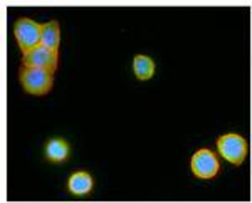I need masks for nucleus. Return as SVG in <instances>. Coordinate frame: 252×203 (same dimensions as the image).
I'll return each mask as SVG.
<instances>
[{"label":"nucleus","instance_id":"nucleus-3","mask_svg":"<svg viewBox=\"0 0 252 203\" xmlns=\"http://www.w3.org/2000/svg\"><path fill=\"white\" fill-rule=\"evenodd\" d=\"M15 39L19 42V47L22 52L32 51L40 46V35H42V26L32 19H19L14 29Z\"/></svg>","mask_w":252,"mask_h":203},{"label":"nucleus","instance_id":"nucleus-4","mask_svg":"<svg viewBox=\"0 0 252 203\" xmlns=\"http://www.w3.org/2000/svg\"><path fill=\"white\" fill-rule=\"evenodd\" d=\"M190 168H192V173L195 176L200 178V180H212L220 172V163H219V158L214 151L198 149L192 156Z\"/></svg>","mask_w":252,"mask_h":203},{"label":"nucleus","instance_id":"nucleus-8","mask_svg":"<svg viewBox=\"0 0 252 203\" xmlns=\"http://www.w3.org/2000/svg\"><path fill=\"white\" fill-rule=\"evenodd\" d=\"M69 156V145L64 140H51L46 145V158L51 163H63Z\"/></svg>","mask_w":252,"mask_h":203},{"label":"nucleus","instance_id":"nucleus-2","mask_svg":"<svg viewBox=\"0 0 252 203\" xmlns=\"http://www.w3.org/2000/svg\"><path fill=\"white\" fill-rule=\"evenodd\" d=\"M217 149L220 156L225 158L229 163L239 166L244 163L247 156V141L241 135L229 133L217 140Z\"/></svg>","mask_w":252,"mask_h":203},{"label":"nucleus","instance_id":"nucleus-1","mask_svg":"<svg viewBox=\"0 0 252 203\" xmlns=\"http://www.w3.org/2000/svg\"><path fill=\"white\" fill-rule=\"evenodd\" d=\"M19 79L22 87L26 89V92L34 96H44L52 89L54 72L47 71V69L22 66L19 71Z\"/></svg>","mask_w":252,"mask_h":203},{"label":"nucleus","instance_id":"nucleus-9","mask_svg":"<svg viewBox=\"0 0 252 203\" xmlns=\"http://www.w3.org/2000/svg\"><path fill=\"white\" fill-rule=\"evenodd\" d=\"M133 72L140 81H148L155 74V62L148 56H135L133 59Z\"/></svg>","mask_w":252,"mask_h":203},{"label":"nucleus","instance_id":"nucleus-5","mask_svg":"<svg viewBox=\"0 0 252 203\" xmlns=\"http://www.w3.org/2000/svg\"><path fill=\"white\" fill-rule=\"evenodd\" d=\"M22 62L27 67L47 69L51 72H56L59 64V54L58 51H52V49H49L46 46H39L29 52H26L22 58Z\"/></svg>","mask_w":252,"mask_h":203},{"label":"nucleus","instance_id":"nucleus-7","mask_svg":"<svg viewBox=\"0 0 252 203\" xmlns=\"http://www.w3.org/2000/svg\"><path fill=\"white\" fill-rule=\"evenodd\" d=\"M61 44V27L59 22L51 20V22L42 26V35H40V46H46L52 51H59Z\"/></svg>","mask_w":252,"mask_h":203},{"label":"nucleus","instance_id":"nucleus-6","mask_svg":"<svg viewBox=\"0 0 252 203\" xmlns=\"http://www.w3.org/2000/svg\"><path fill=\"white\" fill-rule=\"evenodd\" d=\"M67 190L76 197H86L93 190V178L88 172H76L69 176Z\"/></svg>","mask_w":252,"mask_h":203}]
</instances>
